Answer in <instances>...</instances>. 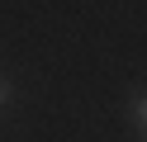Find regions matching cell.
<instances>
[{
	"label": "cell",
	"instance_id": "obj_1",
	"mask_svg": "<svg viewBox=\"0 0 147 142\" xmlns=\"http://www.w3.org/2000/svg\"><path fill=\"white\" fill-rule=\"evenodd\" d=\"M10 95H14V90H10V81H0V100H10Z\"/></svg>",
	"mask_w": 147,
	"mask_h": 142
}]
</instances>
